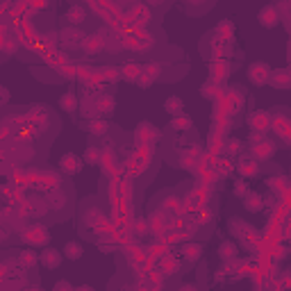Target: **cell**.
I'll return each instance as SVG.
<instances>
[{"instance_id": "obj_3", "label": "cell", "mask_w": 291, "mask_h": 291, "mask_svg": "<svg viewBox=\"0 0 291 291\" xmlns=\"http://www.w3.org/2000/svg\"><path fill=\"white\" fill-rule=\"evenodd\" d=\"M257 21H259V25H262V27L271 30V27H275L278 23H280V11H278V7L266 5V7H262V9H259Z\"/></svg>"}, {"instance_id": "obj_12", "label": "cell", "mask_w": 291, "mask_h": 291, "mask_svg": "<svg viewBox=\"0 0 291 291\" xmlns=\"http://www.w3.org/2000/svg\"><path fill=\"white\" fill-rule=\"evenodd\" d=\"M248 123L255 125V130H269L271 128V116L264 112H255V114H250Z\"/></svg>"}, {"instance_id": "obj_25", "label": "cell", "mask_w": 291, "mask_h": 291, "mask_svg": "<svg viewBox=\"0 0 291 291\" xmlns=\"http://www.w3.org/2000/svg\"><path fill=\"white\" fill-rule=\"evenodd\" d=\"M98 112H103V114L114 112V98H103V100L98 103Z\"/></svg>"}, {"instance_id": "obj_10", "label": "cell", "mask_w": 291, "mask_h": 291, "mask_svg": "<svg viewBox=\"0 0 291 291\" xmlns=\"http://www.w3.org/2000/svg\"><path fill=\"white\" fill-rule=\"evenodd\" d=\"M66 21H69L73 27L80 25V23H84L86 21V9L82 5H73L69 11H66Z\"/></svg>"}, {"instance_id": "obj_20", "label": "cell", "mask_w": 291, "mask_h": 291, "mask_svg": "<svg viewBox=\"0 0 291 291\" xmlns=\"http://www.w3.org/2000/svg\"><path fill=\"white\" fill-rule=\"evenodd\" d=\"M121 71H123L121 75H123L125 80H130V82H135V80H139L141 77V66H137V64H125Z\"/></svg>"}, {"instance_id": "obj_27", "label": "cell", "mask_w": 291, "mask_h": 291, "mask_svg": "<svg viewBox=\"0 0 291 291\" xmlns=\"http://www.w3.org/2000/svg\"><path fill=\"white\" fill-rule=\"evenodd\" d=\"M7 98H9V96H7V89H2V86H0V100H2V103H5Z\"/></svg>"}, {"instance_id": "obj_26", "label": "cell", "mask_w": 291, "mask_h": 291, "mask_svg": "<svg viewBox=\"0 0 291 291\" xmlns=\"http://www.w3.org/2000/svg\"><path fill=\"white\" fill-rule=\"evenodd\" d=\"M234 194H237V196H246V194H248L246 182H237V184H234Z\"/></svg>"}, {"instance_id": "obj_18", "label": "cell", "mask_w": 291, "mask_h": 291, "mask_svg": "<svg viewBox=\"0 0 291 291\" xmlns=\"http://www.w3.org/2000/svg\"><path fill=\"white\" fill-rule=\"evenodd\" d=\"M200 255H203V246H200V243H187L182 248V257L187 259V262H196Z\"/></svg>"}, {"instance_id": "obj_14", "label": "cell", "mask_w": 291, "mask_h": 291, "mask_svg": "<svg viewBox=\"0 0 291 291\" xmlns=\"http://www.w3.org/2000/svg\"><path fill=\"white\" fill-rule=\"evenodd\" d=\"M82 48H84L86 55H96V53H100L105 46H103V39H100V37H84Z\"/></svg>"}, {"instance_id": "obj_1", "label": "cell", "mask_w": 291, "mask_h": 291, "mask_svg": "<svg viewBox=\"0 0 291 291\" xmlns=\"http://www.w3.org/2000/svg\"><path fill=\"white\" fill-rule=\"evenodd\" d=\"M21 239L27 243V246H34V248H39V246H48L50 241V232L46 225H41V223H34V225H27L25 230L21 232Z\"/></svg>"}, {"instance_id": "obj_17", "label": "cell", "mask_w": 291, "mask_h": 291, "mask_svg": "<svg viewBox=\"0 0 291 291\" xmlns=\"http://www.w3.org/2000/svg\"><path fill=\"white\" fill-rule=\"evenodd\" d=\"M107 128H109L107 121H103V119H91V121H89V128H86V130H89L93 137H105V135H107Z\"/></svg>"}, {"instance_id": "obj_15", "label": "cell", "mask_w": 291, "mask_h": 291, "mask_svg": "<svg viewBox=\"0 0 291 291\" xmlns=\"http://www.w3.org/2000/svg\"><path fill=\"white\" fill-rule=\"evenodd\" d=\"M243 205H246V210L248 212H259L262 210V207H264V198H262V196L259 194H253V191H248V194L243 196Z\"/></svg>"}, {"instance_id": "obj_7", "label": "cell", "mask_w": 291, "mask_h": 291, "mask_svg": "<svg viewBox=\"0 0 291 291\" xmlns=\"http://www.w3.org/2000/svg\"><path fill=\"white\" fill-rule=\"evenodd\" d=\"M46 205H48V210H55V212H62L66 210V196L62 194L60 189H53V191H48V196H46Z\"/></svg>"}, {"instance_id": "obj_11", "label": "cell", "mask_w": 291, "mask_h": 291, "mask_svg": "<svg viewBox=\"0 0 291 291\" xmlns=\"http://www.w3.org/2000/svg\"><path fill=\"white\" fill-rule=\"evenodd\" d=\"M164 109H166L171 116H182L184 114V100L182 98H178V96H171V98H166Z\"/></svg>"}, {"instance_id": "obj_5", "label": "cell", "mask_w": 291, "mask_h": 291, "mask_svg": "<svg viewBox=\"0 0 291 291\" xmlns=\"http://www.w3.org/2000/svg\"><path fill=\"white\" fill-rule=\"evenodd\" d=\"M62 259H64V255H62L57 248H46L41 255H39V262H41V264L46 266V269H48V271L60 269Z\"/></svg>"}, {"instance_id": "obj_4", "label": "cell", "mask_w": 291, "mask_h": 291, "mask_svg": "<svg viewBox=\"0 0 291 291\" xmlns=\"http://www.w3.org/2000/svg\"><path fill=\"white\" fill-rule=\"evenodd\" d=\"M82 166H84V162H82L77 155H73V152H66L60 159V168L66 175H77V173L82 171Z\"/></svg>"}, {"instance_id": "obj_24", "label": "cell", "mask_w": 291, "mask_h": 291, "mask_svg": "<svg viewBox=\"0 0 291 291\" xmlns=\"http://www.w3.org/2000/svg\"><path fill=\"white\" fill-rule=\"evenodd\" d=\"M171 128L178 130V132H180V130H189V128H191V119H189V116H184V114H182V116H175V121L171 123Z\"/></svg>"}, {"instance_id": "obj_29", "label": "cell", "mask_w": 291, "mask_h": 291, "mask_svg": "<svg viewBox=\"0 0 291 291\" xmlns=\"http://www.w3.org/2000/svg\"><path fill=\"white\" fill-rule=\"evenodd\" d=\"M77 291H93V289H89V287H82V289H77Z\"/></svg>"}, {"instance_id": "obj_8", "label": "cell", "mask_w": 291, "mask_h": 291, "mask_svg": "<svg viewBox=\"0 0 291 291\" xmlns=\"http://www.w3.org/2000/svg\"><path fill=\"white\" fill-rule=\"evenodd\" d=\"M269 84H273L275 89H280V91H287V89L291 86V77H289L287 71H275V73H271Z\"/></svg>"}, {"instance_id": "obj_16", "label": "cell", "mask_w": 291, "mask_h": 291, "mask_svg": "<svg viewBox=\"0 0 291 291\" xmlns=\"http://www.w3.org/2000/svg\"><path fill=\"white\" fill-rule=\"evenodd\" d=\"M39 262V255L34 253V250H23L21 255H18V264L23 266V269H34Z\"/></svg>"}, {"instance_id": "obj_22", "label": "cell", "mask_w": 291, "mask_h": 291, "mask_svg": "<svg viewBox=\"0 0 291 291\" xmlns=\"http://www.w3.org/2000/svg\"><path fill=\"white\" fill-rule=\"evenodd\" d=\"M239 173H241V175H246V178H248V175H255V173H257V162H255V159H243L241 164H239Z\"/></svg>"}, {"instance_id": "obj_6", "label": "cell", "mask_w": 291, "mask_h": 291, "mask_svg": "<svg viewBox=\"0 0 291 291\" xmlns=\"http://www.w3.org/2000/svg\"><path fill=\"white\" fill-rule=\"evenodd\" d=\"M273 152H275V144L273 141H269V139H262V141H257V144L253 146L255 162H257V159H271Z\"/></svg>"}, {"instance_id": "obj_2", "label": "cell", "mask_w": 291, "mask_h": 291, "mask_svg": "<svg viewBox=\"0 0 291 291\" xmlns=\"http://www.w3.org/2000/svg\"><path fill=\"white\" fill-rule=\"evenodd\" d=\"M271 66L266 62H255V64L248 66V80L253 82L255 86H264L269 84V77H271Z\"/></svg>"}, {"instance_id": "obj_23", "label": "cell", "mask_w": 291, "mask_h": 291, "mask_svg": "<svg viewBox=\"0 0 291 291\" xmlns=\"http://www.w3.org/2000/svg\"><path fill=\"white\" fill-rule=\"evenodd\" d=\"M82 162H84V164H98V162H100V150H98L96 146H89Z\"/></svg>"}, {"instance_id": "obj_9", "label": "cell", "mask_w": 291, "mask_h": 291, "mask_svg": "<svg viewBox=\"0 0 291 291\" xmlns=\"http://www.w3.org/2000/svg\"><path fill=\"white\" fill-rule=\"evenodd\" d=\"M86 34L82 32V30H77V27H64L62 30V39H64V43H69V46H77V43L84 41Z\"/></svg>"}, {"instance_id": "obj_28", "label": "cell", "mask_w": 291, "mask_h": 291, "mask_svg": "<svg viewBox=\"0 0 291 291\" xmlns=\"http://www.w3.org/2000/svg\"><path fill=\"white\" fill-rule=\"evenodd\" d=\"M23 291H43V289H39V287H30V289H23Z\"/></svg>"}, {"instance_id": "obj_21", "label": "cell", "mask_w": 291, "mask_h": 291, "mask_svg": "<svg viewBox=\"0 0 291 291\" xmlns=\"http://www.w3.org/2000/svg\"><path fill=\"white\" fill-rule=\"evenodd\" d=\"M218 255H221L223 259H234V257H237V243H232V241L221 243V248H218Z\"/></svg>"}, {"instance_id": "obj_19", "label": "cell", "mask_w": 291, "mask_h": 291, "mask_svg": "<svg viewBox=\"0 0 291 291\" xmlns=\"http://www.w3.org/2000/svg\"><path fill=\"white\" fill-rule=\"evenodd\" d=\"M60 107L64 109V112H73V109L77 107V98H75V93H73V91H66L64 96L60 98Z\"/></svg>"}, {"instance_id": "obj_13", "label": "cell", "mask_w": 291, "mask_h": 291, "mask_svg": "<svg viewBox=\"0 0 291 291\" xmlns=\"http://www.w3.org/2000/svg\"><path fill=\"white\" fill-rule=\"evenodd\" d=\"M62 255L75 262V259H80L82 255H84V248H82V243H80V241H69V243L64 246V250H62Z\"/></svg>"}]
</instances>
